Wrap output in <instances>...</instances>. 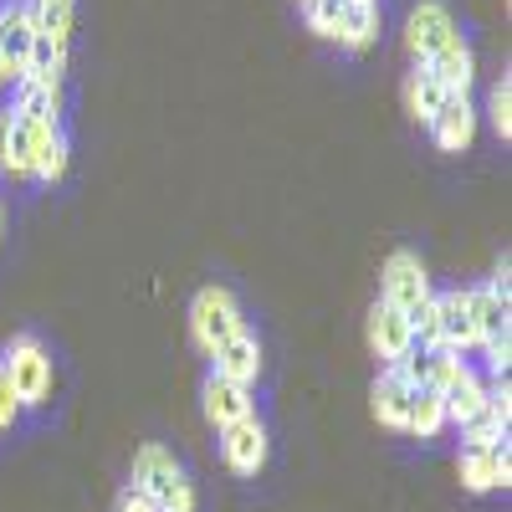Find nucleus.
<instances>
[{
  "label": "nucleus",
  "instance_id": "f257e3e1",
  "mask_svg": "<svg viewBox=\"0 0 512 512\" xmlns=\"http://www.w3.org/2000/svg\"><path fill=\"white\" fill-rule=\"evenodd\" d=\"M134 487L144 497H154L159 512H195V487L164 446H139L134 451Z\"/></svg>",
  "mask_w": 512,
  "mask_h": 512
},
{
  "label": "nucleus",
  "instance_id": "f03ea898",
  "mask_svg": "<svg viewBox=\"0 0 512 512\" xmlns=\"http://www.w3.org/2000/svg\"><path fill=\"white\" fill-rule=\"evenodd\" d=\"M0 374H6V384H11V395H16L21 410L26 405H47V395H52V354L41 349L31 333H21V338L6 344Z\"/></svg>",
  "mask_w": 512,
  "mask_h": 512
},
{
  "label": "nucleus",
  "instance_id": "7ed1b4c3",
  "mask_svg": "<svg viewBox=\"0 0 512 512\" xmlns=\"http://www.w3.org/2000/svg\"><path fill=\"white\" fill-rule=\"evenodd\" d=\"M236 333H246L236 297L226 287H200L195 303H190V338H195V349L216 354L221 344H231Z\"/></svg>",
  "mask_w": 512,
  "mask_h": 512
},
{
  "label": "nucleus",
  "instance_id": "20e7f679",
  "mask_svg": "<svg viewBox=\"0 0 512 512\" xmlns=\"http://www.w3.org/2000/svg\"><path fill=\"white\" fill-rule=\"evenodd\" d=\"M379 303H390L405 323H415V313L431 303V277H425V267H420V256H415V251H395L390 262H384Z\"/></svg>",
  "mask_w": 512,
  "mask_h": 512
},
{
  "label": "nucleus",
  "instance_id": "39448f33",
  "mask_svg": "<svg viewBox=\"0 0 512 512\" xmlns=\"http://www.w3.org/2000/svg\"><path fill=\"white\" fill-rule=\"evenodd\" d=\"M466 303H472V328H477V344L492 359V374L507 379V359H512V344H507V328H512L507 303H502L497 292H487V282L482 287H466Z\"/></svg>",
  "mask_w": 512,
  "mask_h": 512
},
{
  "label": "nucleus",
  "instance_id": "423d86ee",
  "mask_svg": "<svg viewBox=\"0 0 512 512\" xmlns=\"http://www.w3.org/2000/svg\"><path fill=\"white\" fill-rule=\"evenodd\" d=\"M461 31H456V21H451V11L441 6V0H420V6L410 11V31H405V41H410V52H415V62H431L441 47H451Z\"/></svg>",
  "mask_w": 512,
  "mask_h": 512
},
{
  "label": "nucleus",
  "instance_id": "0eeeda50",
  "mask_svg": "<svg viewBox=\"0 0 512 512\" xmlns=\"http://www.w3.org/2000/svg\"><path fill=\"white\" fill-rule=\"evenodd\" d=\"M221 456H226V466L236 477H256L267 466V425L256 415L226 425V431H221Z\"/></svg>",
  "mask_w": 512,
  "mask_h": 512
},
{
  "label": "nucleus",
  "instance_id": "6e6552de",
  "mask_svg": "<svg viewBox=\"0 0 512 512\" xmlns=\"http://www.w3.org/2000/svg\"><path fill=\"white\" fill-rule=\"evenodd\" d=\"M461 482H466V492L507 487V482H512V451H507V436L492 441V446H466V451H461Z\"/></svg>",
  "mask_w": 512,
  "mask_h": 512
},
{
  "label": "nucleus",
  "instance_id": "1a4fd4ad",
  "mask_svg": "<svg viewBox=\"0 0 512 512\" xmlns=\"http://www.w3.org/2000/svg\"><path fill=\"white\" fill-rule=\"evenodd\" d=\"M200 405H205V420L216 425V431H226V425H236V420L256 415V410H251V390H246V384H236V379H226V374H216V369H210V374H205V384H200Z\"/></svg>",
  "mask_w": 512,
  "mask_h": 512
},
{
  "label": "nucleus",
  "instance_id": "9d476101",
  "mask_svg": "<svg viewBox=\"0 0 512 512\" xmlns=\"http://www.w3.org/2000/svg\"><path fill=\"white\" fill-rule=\"evenodd\" d=\"M41 134H47V128L26 123L21 113H11V108L0 113V169H6V175H26V180H31V164H36Z\"/></svg>",
  "mask_w": 512,
  "mask_h": 512
},
{
  "label": "nucleus",
  "instance_id": "9b49d317",
  "mask_svg": "<svg viewBox=\"0 0 512 512\" xmlns=\"http://www.w3.org/2000/svg\"><path fill=\"white\" fill-rule=\"evenodd\" d=\"M431 128V139H436V149H446V154H461L466 144L477 139V108H472V98H446L441 103V113L425 123Z\"/></svg>",
  "mask_w": 512,
  "mask_h": 512
},
{
  "label": "nucleus",
  "instance_id": "f8f14e48",
  "mask_svg": "<svg viewBox=\"0 0 512 512\" xmlns=\"http://www.w3.org/2000/svg\"><path fill=\"white\" fill-rule=\"evenodd\" d=\"M436 323H441V344L466 354L477 349V328H472V303H466V287L436 292Z\"/></svg>",
  "mask_w": 512,
  "mask_h": 512
},
{
  "label": "nucleus",
  "instance_id": "ddd939ff",
  "mask_svg": "<svg viewBox=\"0 0 512 512\" xmlns=\"http://www.w3.org/2000/svg\"><path fill=\"white\" fill-rule=\"evenodd\" d=\"M369 349H374V359H384V364H395L410 344H415V338H410V323L390 308V303H374L369 308Z\"/></svg>",
  "mask_w": 512,
  "mask_h": 512
},
{
  "label": "nucleus",
  "instance_id": "4468645a",
  "mask_svg": "<svg viewBox=\"0 0 512 512\" xmlns=\"http://www.w3.org/2000/svg\"><path fill=\"white\" fill-rule=\"evenodd\" d=\"M210 369L216 374H226V379H236V384H251L262 379V344H256L251 333H236L231 344H221L216 354H210Z\"/></svg>",
  "mask_w": 512,
  "mask_h": 512
},
{
  "label": "nucleus",
  "instance_id": "2eb2a0df",
  "mask_svg": "<svg viewBox=\"0 0 512 512\" xmlns=\"http://www.w3.org/2000/svg\"><path fill=\"white\" fill-rule=\"evenodd\" d=\"M31 16L26 6H6L0 11V67H6V77H21L26 72V52H31Z\"/></svg>",
  "mask_w": 512,
  "mask_h": 512
},
{
  "label": "nucleus",
  "instance_id": "dca6fc26",
  "mask_svg": "<svg viewBox=\"0 0 512 512\" xmlns=\"http://www.w3.org/2000/svg\"><path fill=\"white\" fill-rule=\"evenodd\" d=\"M369 405H374L379 425L405 431V425H410V384H405L395 369H384V374L374 379V390H369Z\"/></svg>",
  "mask_w": 512,
  "mask_h": 512
},
{
  "label": "nucleus",
  "instance_id": "f3484780",
  "mask_svg": "<svg viewBox=\"0 0 512 512\" xmlns=\"http://www.w3.org/2000/svg\"><path fill=\"white\" fill-rule=\"evenodd\" d=\"M425 67H431L436 72V82H441V88L451 93V98H466V88H472V77H477V62H472V47H466V41L456 36L451 41V47H441L431 62H425Z\"/></svg>",
  "mask_w": 512,
  "mask_h": 512
},
{
  "label": "nucleus",
  "instance_id": "a211bd4d",
  "mask_svg": "<svg viewBox=\"0 0 512 512\" xmlns=\"http://www.w3.org/2000/svg\"><path fill=\"white\" fill-rule=\"evenodd\" d=\"M11 113H21V118L36 123V128H62V118H57V82L16 77V103H11Z\"/></svg>",
  "mask_w": 512,
  "mask_h": 512
},
{
  "label": "nucleus",
  "instance_id": "6ab92c4d",
  "mask_svg": "<svg viewBox=\"0 0 512 512\" xmlns=\"http://www.w3.org/2000/svg\"><path fill=\"white\" fill-rule=\"evenodd\" d=\"M441 400H446V425H466V420H477L487 410V384L472 369H461L441 390Z\"/></svg>",
  "mask_w": 512,
  "mask_h": 512
},
{
  "label": "nucleus",
  "instance_id": "aec40b11",
  "mask_svg": "<svg viewBox=\"0 0 512 512\" xmlns=\"http://www.w3.org/2000/svg\"><path fill=\"white\" fill-rule=\"evenodd\" d=\"M405 431L420 436V441H431V436L446 431V400H441L436 384H410V425Z\"/></svg>",
  "mask_w": 512,
  "mask_h": 512
},
{
  "label": "nucleus",
  "instance_id": "412c9836",
  "mask_svg": "<svg viewBox=\"0 0 512 512\" xmlns=\"http://www.w3.org/2000/svg\"><path fill=\"white\" fill-rule=\"evenodd\" d=\"M379 36V6L374 0H344V16H338V47H349V52H364L369 41Z\"/></svg>",
  "mask_w": 512,
  "mask_h": 512
},
{
  "label": "nucleus",
  "instance_id": "4be33fe9",
  "mask_svg": "<svg viewBox=\"0 0 512 512\" xmlns=\"http://www.w3.org/2000/svg\"><path fill=\"white\" fill-rule=\"evenodd\" d=\"M451 93L441 88V82H436V72L431 67H425V62H415V72L405 77V108L415 113V118H425V123H431L436 113H441V103H446Z\"/></svg>",
  "mask_w": 512,
  "mask_h": 512
},
{
  "label": "nucleus",
  "instance_id": "5701e85b",
  "mask_svg": "<svg viewBox=\"0 0 512 512\" xmlns=\"http://www.w3.org/2000/svg\"><path fill=\"white\" fill-rule=\"evenodd\" d=\"M26 16H31L36 36H52L57 47H67V36H72V0H31Z\"/></svg>",
  "mask_w": 512,
  "mask_h": 512
},
{
  "label": "nucleus",
  "instance_id": "b1692460",
  "mask_svg": "<svg viewBox=\"0 0 512 512\" xmlns=\"http://www.w3.org/2000/svg\"><path fill=\"white\" fill-rule=\"evenodd\" d=\"M62 175H67V134H62V128H47V134H41V144H36L31 180L52 185V180H62Z\"/></svg>",
  "mask_w": 512,
  "mask_h": 512
},
{
  "label": "nucleus",
  "instance_id": "393cba45",
  "mask_svg": "<svg viewBox=\"0 0 512 512\" xmlns=\"http://www.w3.org/2000/svg\"><path fill=\"white\" fill-rule=\"evenodd\" d=\"M62 62H67V47H57L52 36H31V52H26V72L31 82H57L62 77Z\"/></svg>",
  "mask_w": 512,
  "mask_h": 512
},
{
  "label": "nucleus",
  "instance_id": "a878e982",
  "mask_svg": "<svg viewBox=\"0 0 512 512\" xmlns=\"http://www.w3.org/2000/svg\"><path fill=\"white\" fill-rule=\"evenodd\" d=\"M303 16L318 36H338V16H344V0H303Z\"/></svg>",
  "mask_w": 512,
  "mask_h": 512
},
{
  "label": "nucleus",
  "instance_id": "bb28decb",
  "mask_svg": "<svg viewBox=\"0 0 512 512\" xmlns=\"http://www.w3.org/2000/svg\"><path fill=\"white\" fill-rule=\"evenodd\" d=\"M487 113H492V128L502 139H512V77L502 72V82L492 88V103H487Z\"/></svg>",
  "mask_w": 512,
  "mask_h": 512
},
{
  "label": "nucleus",
  "instance_id": "cd10ccee",
  "mask_svg": "<svg viewBox=\"0 0 512 512\" xmlns=\"http://www.w3.org/2000/svg\"><path fill=\"white\" fill-rule=\"evenodd\" d=\"M461 431H466V446H492V441H502V436H507V420H497L492 410H482L477 420H466Z\"/></svg>",
  "mask_w": 512,
  "mask_h": 512
},
{
  "label": "nucleus",
  "instance_id": "c85d7f7f",
  "mask_svg": "<svg viewBox=\"0 0 512 512\" xmlns=\"http://www.w3.org/2000/svg\"><path fill=\"white\" fill-rule=\"evenodd\" d=\"M461 369H466V359H461L456 349H446V344L431 349V384H436V390H446V384H451Z\"/></svg>",
  "mask_w": 512,
  "mask_h": 512
},
{
  "label": "nucleus",
  "instance_id": "c756f323",
  "mask_svg": "<svg viewBox=\"0 0 512 512\" xmlns=\"http://www.w3.org/2000/svg\"><path fill=\"white\" fill-rule=\"evenodd\" d=\"M113 512H159V502H154V497H144L139 487H123V492H118V507H113Z\"/></svg>",
  "mask_w": 512,
  "mask_h": 512
},
{
  "label": "nucleus",
  "instance_id": "7c9ffc66",
  "mask_svg": "<svg viewBox=\"0 0 512 512\" xmlns=\"http://www.w3.org/2000/svg\"><path fill=\"white\" fill-rule=\"evenodd\" d=\"M16 415H21V405H16V395H11L6 374H0V431H11V425H16Z\"/></svg>",
  "mask_w": 512,
  "mask_h": 512
},
{
  "label": "nucleus",
  "instance_id": "2f4dec72",
  "mask_svg": "<svg viewBox=\"0 0 512 512\" xmlns=\"http://www.w3.org/2000/svg\"><path fill=\"white\" fill-rule=\"evenodd\" d=\"M0 236H6V216H0Z\"/></svg>",
  "mask_w": 512,
  "mask_h": 512
},
{
  "label": "nucleus",
  "instance_id": "473e14b6",
  "mask_svg": "<svg viewBox=\"0 0 512 512\" xmlns=\"http://www.w3.org/2000/svg\"><path fill=\"white\" fill-rule=\"evenodd\" d=\"M0 82H6V67H0Z\"/></svg>",
  "mask_w": 512,
  "mask_h": 512
}]
</instances>
